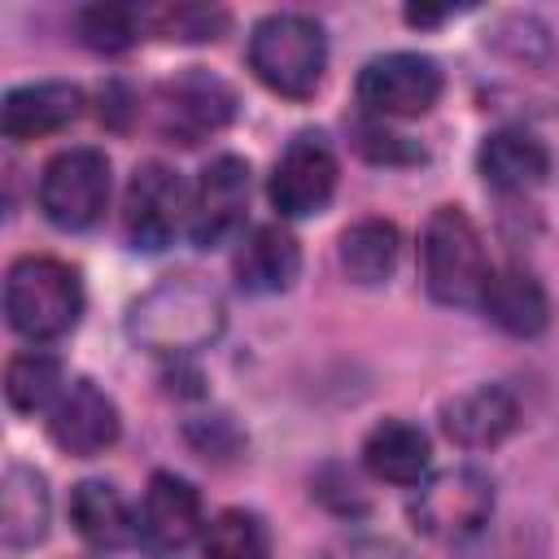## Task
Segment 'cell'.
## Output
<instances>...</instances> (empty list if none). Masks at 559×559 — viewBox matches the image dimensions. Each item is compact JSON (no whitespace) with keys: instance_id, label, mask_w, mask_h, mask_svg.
<instances>
[{"instance_id":"cell-1","label":"cell","mask_w":559,"mask_h":559,"mask_svg":"<svg viewBox=\"0 0 559 559\" xmlns=\"http://www.w3.org/2000/svg\"><path fill=\"white\" fill-rule=\"evenodd\" d=\"M9 328L26 341H57L83 314L79 271L57 258H17L4 280Z\"/></svg>"},{"instance_id":"cell-2","label":"cell","mask_w":559,"mask_h":559,"mask_svg":"<svg viewBox=\"0 0 559 559\" xmlns=\"http://www.w3.org/2000/svg\"><path fill=\"white\" fill-rule=\"evenodd\" d=\"M223 332V301L197 275L166 280L131 306V336L157 354H188Z\"/></svg>"},{"instance_id":"cell-3","label":"cell","mask_w":559,"mask_h":559,"mask_svg":"<svg viewBox=\"0 0 559 559\" xmlns=\"http://www.w3.org/2000/svg\"><path fill=\"white\" fill-rule=\"evenodd\" d=\"M328 66L323 26L306 13H271L249 35V70L280 96L306 100Z\"/></svg>"},{"instance_id":"cell-4","label":"cell","mask_w":559,"mask_h":559,"mask_svg":"<svg viewBox=\"0 0 559 559\" xmlns=\"http://www.w3.org/2000/svg\"><path fill=\"white\" fill-rule=\"evenodd\" d=\"M424 284L441 306H480L489 284L485 245L472 227V218L454 205H441L424 227Z\"/></svg>"},{"instance_id":"cell-5","label":"cell","mask_w":559,"mask_h":559,"mask_svg":"<svg viewBox=\"0 0 559 559\" xmlns=\"http://www.w3.org/2000/svg\"><path fill=\"white\" fill-rule=\"evenodd\" d=\"M493 511V485L476 467H450L419 485L411 498V520L432 542H463L485 528Z\"/></svg>"},{"instance_id":"cell-6","label":"cell","mask_w":559,"mask_h":559,"mask_svg":"<svg viewBox=\"0 0 559 559\" xmlns=\"http://www.w3.org/2000/svg\"><path fill=\"white\" fill-rule=\"evenodd\" d=\"M109 201V162L100 148H66L39 175V210L48 223L79 231L105 214Z\"/></svg>"},{"instance_id":"cell-7","label":"cell","mask_w":559,"mask_h":559,"mask_svg":"<svg viewBox=\"0 0 559 559\" xmlns=\"http://www.w3.org/2000/svg\"><path fill=\"white\" fill-rule=\"evenodd\" d=\"M441 96V70L419 52H384L362 66L358 100L380 118H419Z\"/></svg>"},{"instance_id":"cell-8","label":"cell","mask_w":559,"mask_h":559,"mask_svg":"<svg viewBox=\"0 0 559 559\" xmlns=\"http://www.w3.org/2000/svg\"><path fill=\"white\" fill-rule=\"evenodd\" d=\"M236 96L210 70H188L157 87V131L175 144H201L231 122Z\"/></svg>"},{"instance_id":"cell-9","label":"cell","mask_w":559,"mask_h":559,"mask_svg":"<svg viewBox=\"0 0 559 559\" xmlns=\"http://www.w3.org/2000/svg\"><path fill=\"white\" fill-rule=\"evenodd\" d=\"M188 214H192V205H188L183 179L170 166L144 162L131 175L127 205H122V227H127V240L135 249H166L179 236Z\"/></svg>"},{"instance_id":"cell-10","label":"cell","mask_w":559,"mask_h":559,"mask_svg":"<svg viewBox=\"0 0 559 559\" xmlns=\"http://www.w3.org/2000/svg\"><path fill=\"white\" fill-rule=\"evenodd\" d=\"M197 533H201V493L183 476L157 472L140 498V511H135L140 550L153 559H175L179 550H188V542Z\"/></svg>"},{"instance_id":"cell-11","label":"cell","mask_w":559,"mask_h":559,"mask_svg":"<svg viewBox=\"0 0 559 559\" xmlns=\"http://www.w3.org/2000/svg\"><path fill=\"white\" fill-rule=\"evenodd\" d=\"M332 188H336V157L328 140L314 131H301L271 170V205L284 218H306L328 205Z\"/></svg>"},{"instance_id":"cell-12","label":"cell","mask_w":559,"mask_h":559,"mask_svg":"<svg viewBox=\"0 0 559 559\" xmlns=\"http://www.w3.org/2000/svg\"><path fill=\"white\" fill-rule=\"evenodd\" d=\"M245 210H249V166L240 157L223 153L201 170L188 231L201 249H214L245 223Z\"/></svg>"},{"instance_id":"cell-13","label":"cell","mask_w":559,"mask_h":559,"mask_svg":"<svg viewBox=\"0 0 559 559\" xmlns=\"http://www.w3.org/2000/svg\"><path fill=\"white\" fill-rule=\"evenodd\" d=\"M48 437L66 454L92 459L118 441V406L92 380H74L48 411Z\"/></svg>"},{"instance_id":"cell-14","label":"cell","mask_w":559,"mask_h":559,"mask_svg":"<svg viewBox=\"0 0 559 559\" xmlns=\"http://www.w3.org/2000/svg\"><path fill=\"white\" fill-rule=\"evenodd\" d=\"M83 109V92L74 83H26L4 96L0 127L9 140H39L70 127Z\"/></svg>"},{"instance_id":"cell-15","label":"cell","mask_w":559,"mask_h":559,"mask_svg":"<svg viewBox=\"0 0 559 559\" xmlns=\"http://www.w3.org/2000/svg\"><path fill=\"white\" fill-rule=\"evenodd\" d=\"M362 463L376 480L389 485H424L428 467H432V445L424 437V428L406 424V419H384L367 432L362 441Z\"/></svg>"},{"instance_id":"cell-16","label":"cell","mask_w":559,"mask_h":559,"mask_svg":"<svg viewBox=\"0 0 559 559\" xmlns=\"http://www.w3.org/2000/svg\"><path fill=\"white\" fill-rule=\"evenodd\" d=\"M476 162H480L485 183L498 188V192H528L550 175L546 144L537 135H528V131H515V127H502V131L485 135Z\"/></svg>"},{"instance_id":"cell-17","label":"cell","mask_w":559,"mask_h":559,"mask_svg":"<svg viewBox=\"0 0 559 559\" xmlns=\"http://www.w3.org/2000/svg\"><path fill=\"white\" fill-rule=\"evenodd\" d=\"M515 397L498 384H480V389H467L459 393L454 402H445L441 411V424L450 432V441L467 445V450H480V445H498L511 428H515Z\"/></svg>"},{"instance_id":"cell-18","label":"cell","mask_w":559,"mask_h":559,"mask_svg":"<svg viewBox=\"0 0 559 559\" xmlns=\"http://www.w3.org/2000/svg\"><path fill=\"white\" fill-rule=\"evenodd\" d=\"M297 271H301V249L280 223L253 227L236 249V280L249 293H284L297 280Z\"/></svg>"},{"instance_id":"cell-19","label":"cell","mask_w":559,"mask_h":559,"mask_svg":"<svg viewBox=\"0 0 559 559\" xmlns=\"http://www.w3.org/2000/svg\"><path fill=\"white\" fill-rule=\"evenodd\" d=\"M480 310L511 336H537L546 323H550V301H546V288L520 271V266H507V271H493L489 284H485V297H480Z\"/></svg>"},{"instance_id":"cell-20","label":"cell","mask_w":559,"mask_h":559,"mask_svg":"<svg viewBox=\"0 0 559 559\" xmlns=\"http://www.w3.org/2000/svg\"><path fill=\"white\" fill-rule=\"evenodd\" d=\"M70 520L79 528V537L96 550H118L127 542H135V515L122 502V493L109 480H83L70 493Z\"/></svg>"},{"instance_id":"cell-21","label":"cell","mask_w":559,"mask_h":559,"mask_svg":"<svg viewBox=\"0 0 559 559\" xmlns=\"http://www.w3.org/2000/svg\"><path fill=\"white\" fill-rule=\"evenodd\" d=\"M0 533L4 546H35L48 533V485L31 467H9L0 489Z\"/></svg>"},{"instance_id":"cell-22","label":"cell","mask_w":559,"mask_h":559,"mask_svg":"<svg viewBox=\"0 0 559 559\" xmlns=\"http://www.w3.org/2000/svg\"><path fill=\"white\" fill-rule=\"evenodd\" d=\"M341 266L358 284H380L397 266V227L384 218H362L341 236Z\"/></svg>"},{"instance_id":"cell-23","label":"cell","mask_w":559,"mask_h":559,"mask_svg":"<svg viewBox=\"0 0 559 559\" xmlns=\"http://www.w3.org/2000/svg\"><path fill=\"white\" fill-rule=\"evenodd\" d=\"M61 362L44 349H31V354H17L4 371V397L13 411L22 415H35L44 406H52L61 397Z\"/></svg>"},{"instance_id":"cell-24","label":"cell","mask_w":559,"mask_h":559,"mask_svg":"<svg viewBox=\"0 0 559 559\" xmlns=\"http://www.w3.org/2000/svg\"><path fill=\"white\" fill-rule=\"evenodd\" d=\"M201 559H271V537L253 511H223L205 528Z\"/></svg>"},{"instance_id":"cell-25","label":"cell","mask_w":559,"mask_h":559,"mask_svg":"<svg viewBox=\"0 0 559 559\" xmlns=\"http://www.w3.org/2000/svg\"><path fill=\"white\" fill-rule=\"evenodd\" d=\"M140 9H131V4H87V9H79V17H74V31H79V39L87 44V48H96V52H122V48H131V39L140 35Z\"/></svg>"},{"instance_id":"cell-26","label":"cell","mask_w":559,"mask_h":559,"mask_svg":"<svg viewBox=\"0 0 559 559\" xmlns=\"http://www.w3.org/2000/svg\"><path fill=\"white\" fill-rule=\"evenodd\" d=\"M153 22L170 39H218V31L227 26V13L201 9V4H175V9H162Z\"/></svg>"},{"instance_id":"cell-27","label":"cell","mask_w":559,"mask_h":559,"mask_svg":"<svg viewBox=\"0 0 559 559\" xmlns=\"http://www.w3.org/2000/svg\"><path fill=\"white\" fill-rule=\"evenodd\" d=\"M328 559H415V555H406V550L393 546V542H345V546L332 550Z\"/></svg>"}]
</instances>
